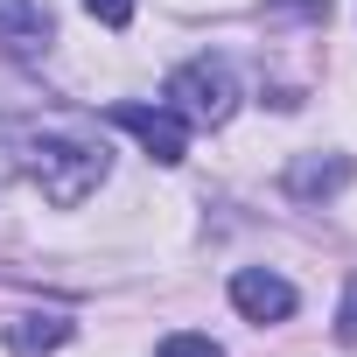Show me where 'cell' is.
Returning a JSON list of instances; mask_svg holds the SVG:
<instances>
[{
  "label": "cell",
  "instance_id": "cell-9",
  "mask_svg": "<svg viewBox=\"0 0 357 357\" xmlns=\"http://www.w3.org/2000/svg\"><path fill=\"white\" fill-rule=\"evenodd\" d=\"M84 8H91L105 29H126V22H133V0H84Z\"/></svg>",
  "mask_w": 357,
  "mask_h": 357
},
{
  "label": "cell",
  "instance_id": "cell-2",
  "mask_svg": "<svg viewBox=\"0 0 357 357\" xmlns=\"http://www.w3.org/2000/svg\"><path fill=\"white\" fill-rule=\"evenodd\" d=\"M161 105L183 119V126H225L238 112V77H231L225 56H190L183 70H168Z\"/></svg>",
  "mask_w": 357,
  "mask_h": 357
},
{
  "label": "cell",
  "instance_id": "cell-1",
  "mask_svg": "<svg viewBox=\"0 0 357 357\" xmlns=\"http://www.w3.org/2000/svg\"><path fill=\"white\" fill-rule=\"evenodd\" d=\"M0 161H8L29 190H43L50 204H84L105 183V147L77 140V133H50V126H22V119H0Z\"/></svg>",
  "mask_w": 357,
  "mask_h": 357
},
{
  "label": "cell",
  "instance_id": "cell-7",
  "mask_svg": "<svg viewBox=\"0 0 357 357\" xmlns=\"http://www.w3.org/2000/svg\"><path fill=\"white\" fill-rule=\"evenodd\" d=\"M70 343V322L63 315H15L8 322V350L15 357H50V350H63Z\"/></svg>",
  "mask_w": 357,
  "mask_h": 357
},
{
  "label": "cell",
  "instance_id": "cell-10",
  "mask_svg": "<svg viewBox=\"0 0 357 357\" xmlns=\"http://www.w3.org/2000/svg\"><path fill=\"white\" fill-rule=\"evenodd\" d=\"M336 336H343V343H357V280L343 287V308H336Z\"/></svg>",
  "mask_w": 357,
  "mask_h": 357
},
{
  "label": "cell",
  "instance_id": "cell-3",
  "mask_svg": "<svg viewBox=\"0 0 357 357\" xmlns=\"http://www.w3.org/2000/svg\"><path fill=\"white\" fill-rule=\"evenodd\" d=\"M112 126H126V133H133L161 168H175V161L190 154V126L175 119L168 105H133V98H119V105H112Z\"/></svg>",
  "mask_w": 357,
  "mask_h": 357
},
{
  "label": "cell",
  "instance_id": "cell-4",
  "mask_svg": "<svg viewBox=\"0 0 357 357\" xmlns=\"http://www.w3.org/2000/svg\"><path fill=\"white\" fill-rule=\"evenodd\" d=\"M50 43H56V22H50L43 0H0V56L36 63Z\"/></svg>",
  "mask_w": 357,
  "mask_h": 357
},
{
  "label": "cell",
  "instance_id": "cell-5",
  "mask_svg": "<svg viewBox=\"0 0 357 357\" xmlns=\"http://www.w3.org/2000/svg\"><path fill=\"white\" fill-rule=\"evenodd\" d=\"M231 308L252 315V322H287V315L301 308V294H294L280 273H266V266H238V273H231Z\"/></svg>",
  "mask_w": 357,
  "mask_h": 357
},
{
  "label": "cell",
  "instance_id": "cell-8",
  "mask_svg": "<svg viewBox=\"0 0 357 357\" xmlns=\"http://www.w3.org/2000/svg\"><path fill=\"white\" fill-rule=\"evenodd\" d=\"M154 357H225L211 336H197V329H175V336H161V350Z\"/></svg>",
  "mask_w": 357,
  "mask_h": 357
},
{
  "label": "cell",
  "instance_id": "cell-6",
  "mask_svg": "<svg viewBox=\"0 0 357 357\" xmlns=\"http://www.w3.org/2000/svg\"><path fill=\"white\" fill-rule=\"evenodd\" d=\"M350 175H357V161H350V154H301V161L287 168V197H301V204L336 197Z\"/></svg>",
  "mask_w": 357,
  "mask_h": 357
}]
</instances>
